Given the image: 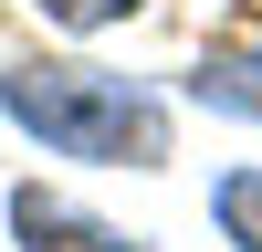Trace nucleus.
<instances>
[{
  "mask_svg": "<svg viewBox=\"0 0 262 252\" xmlns=\"http://www.w3.org/2000/svg\"><path fill=\"white\" fill-rule=\"evenodd\" d=\"M42 21H63V32H116V21H137L147 0H32Z\"/></svg>",
  "mask_w": 262,
  "mask_h": 252,
  "instance_id": "5",
  "label": "nucleus"
},
{
  "mask_svg": "<svg viewBox=\"0 0 262 252\" xmlns=\"http://www.w3.org/2000/svg\"><path fill=\"white\" fill-rule=\"evenodd\" d=\"M11 242H21V252H147L137 231H116L105 210L63 200V189H42V179L11 189Z\"/></svg>",
  "mask_w": 262,
  "mask_h": 252,
  "instance_id": "2",
  "label": "nucleus"
},
{
  "mask_svg": "<svg viewBox=\"0 0 262 252\" xmlns=\"http://www.w3.org/2000/svg\"><path fill=\"white\" fill-rule=\"evenodd\" d=\"M189 105H210V116H242V126H262V42H231V53H210L200 74H189Z\"/></svg>",
  "mask_w": 262,
  "mask_h": 252,
  "instance_id": "3",
  "label": "nucleus"
},
{
  "mask_svg": "<svg viewBox=\"0 0 262 252\" xmlns=\"http://www.w3.org/2000/svg\"><path fill=\"white\" fill-rule=\"evenodd\" d=\"M0 116L74 168H168V137H179L158 84L105 74V63H53V53L0 63Z\"/></svg>",
  "mask_w": 262,
  "mask_h": 252,
  "instance_id": "1",
  "label": "nucleus"
},
{
  "mask_svg": "<svg viewBox=\"0 0 262 252\" xmlns=\"http://www.w3.org/2000/svg\"><path fill=\"white\" fill-rule=\"evenodd\" d=\"M210 221L231 252H262V168H221L210 179Z\"/></svg>",
  "mask_w": 262,
  "mask_h": 252,
  "instance_id": "4",
  "label": "nucleus"
}]
</instances>
